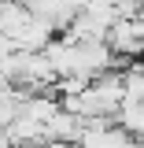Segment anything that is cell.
I'll return each instance as SVG.
<instances>
[{"label": "cell", "instance_id": "obj_1", "mask_svg": "<svg viewBox=\"0 0 144 148\" xmlns=\"http://www.w3.org/2000/svg\"><path fill=\"white\" fill-rule=\"evenodd\" d=\"M133 145V133L122 122H107V126H89L81 130L78 148H129Z\"/></svg>", "mask_w": 144, "mask_h": 148}, {"label": "cell", "instance_id": "obj_2", "mask_svg": "<svg viewBox=\"0 0 144 148\" xmlns=\"http://www.w3.org/2000/svg\"><path fill=\"white\" fill-rule=\"evenodd\" d=\"M107 45L115 56H144V37L133 26V18H118L107 30Z\"/></svg>", "mask_w": 144, "mask_h": 148}, {"label": "cell", "instance_id": "obj_3", "mask_svg": "<svg viewBox=\"0 0 144 148\" xmlns=\"http://www.w3.org/2000/svg\"><path fill=\"white\" fill-rule=\"evenodd\" d=\"M30 18H33V11H30L22 0H0V30L8 37H18Z\"/></svg>", "mask_w": 144, "mask_h": 148}]
</instances>
